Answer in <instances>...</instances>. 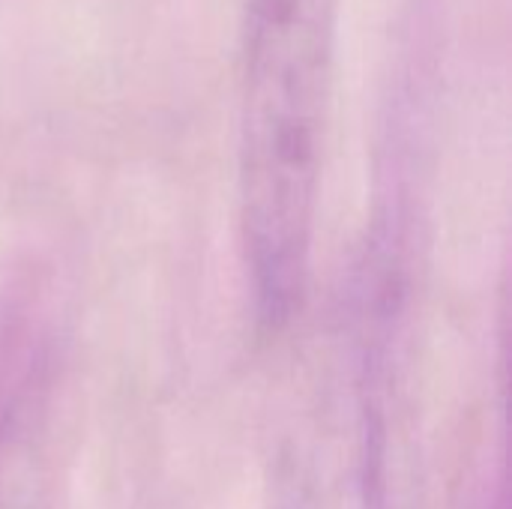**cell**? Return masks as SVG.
I'll use <instances>...</instances> for the list:
<instances>
[{
  "label": "cell",
  "mask_w": 512,
  "mask_h": 509,
  "mask_svg": "<svg viewBox=\"0 0 512 509\" xmlns=\"http://www.w3.org/2000/svg\"><path fill=\"white\" fill-rule=\"evenodd\" d=\"M333 84V0H249L240 39V225L261 333L303 309Z\"/></svg>",
  "instance_id": "cell-1"
},
{
  "label": "cell",
  "mask_w": 512,
  "mask_h": 509,
  "mask_svg": "<svg viewBox=\"0 0 512 509\" xmlns=\"http://www.w3.org/2000/svg\"><path fill=\"white\" fill-rule=\"evenodd\" d=\"M0 441H3V426H0Z\"/></svg>",
  "instance_id": "cell-2"
}]
</instances>
